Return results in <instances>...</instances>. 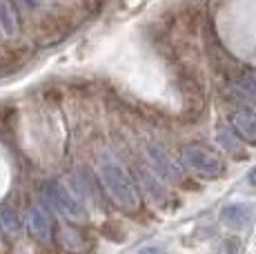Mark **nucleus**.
Listing matches in <instances>:
<instances>
[{"mask_svg":"<svg viewBox=\"0 0 256 254\" xmlns=\"http://www.w3.org/2000/svg\"><path fill=\"white\" fill-rule=\"evenodd\" d=\"M98 174L105 185V192L116 203L118 210L127 214H134L140 210V190L138 183L130 176L125 168L112 156H102L100 165H98Z\"/></svg>","mask_w":256,"mask_h":254,"instance_id":"f257e3e1","label":"nucleus"},{"mask_svg":"<svg viewBox=\"0 0 256 254\" xmlns=\"http://www.w3.org/2000/svg\"><path fill=\"white\" fill-rule=\"evenodd\" d=\"M180 163L187 172L196 174L200 178H220L225 174V163L216 152H212L205 145H187L180 152Z\"/></svg>","mask_w":256,"mask_h":254,"instance_id":"f03ea898","label":"nucleus"},{"mask_svg":"<svg viewBox=\"0 0 256 254\" xmlns=\"http://www.w3.org/2000/svg\"><path fill=\"white\" fill-rule=\"evenodd\" d=\"M45 198L49 201L54 210L60 214L62 218H67L70 223H85L90 218V212H87L85 203L80 198H76L72 192H67L62 185L52 183L45 188Z\"/></svg>","mask_w":256,"mask_h":254,"instance_id":"7ed1b4c3","label":"nucleus"},{"mask_svg":"<svg viewBox=\"0 0 256 254\" xmlns=\"http://www.w3.org/2000/svg\"><path fill=\"white\" fill-rule=\"evenodd\" d=\"M220 223H225L228 228H234V230H243V228H250L256 218V212L252 205L248 203H230L220 210Z\"/></svg>","mask_w":256,"mask_h":254,"instance_id":"20e7f679","label":"nucleus"},{"mask_svg":"<svg viewBox=\"0 0 256 254\" xmlns=\"http://www.w3.org/2000/svg\"><path fill=\"white\" fill-rule=\"evenodd\" d=\"M27 230H29V236H34L38 243H49L54 234L52 216L42 208H32L27 214Z\"/></svg>","mask_w":256,"mask_h":254,"instance_id":"39448f33","label":"nucleus"},{"mask_svg":"<svg viewBox=\"0 0 256 254\" xmlns=\"http://www.w3.org/2000/svg\"><path fill=\"white\" fill-rule=\"evenodd\" d=\"M232 127L238 138H243L245 143H250V145H256V112H252V110L234 112Z\"/></svg>","mask_w":256,"mask_h":254,"instance_id":"423d86ee","label":"nucleus"},{"mask_svg":"<svg viewBox=\"0 0 256 254\" xmlns=\"http://www.w3.org/2000/svg\"><path fill=\"white\" fill-rule=\"evenodd\" d=\"M150 160H152V165H154V172L158 174V176H165V178H170V180H180V172H178V168L174 165V160L167 156L163 150H158V148H150Z\"/></svg>","mask_w":256,"mask_h":254,"instance_id":"0eeeda50","label":"nucleus"},{"mask_svg":"<svg viewBox=\"0 0 256 254\" xmlns=\"http://www.w3.org/2000/svg\"><path fill=\"white\" fill-rule=\"evenodd\" d=\"M18 14L14 9L12 0H0V29H2L4 36H16L18 34Z\"/></svg>","mask_w":256,"mask_h":254,"instance_id":"6e6552de","label":"nucleus"},{"mask_svg":"<svg viewBox=\"0 0 256 254\" xmlns=\"http://www.w3.org/2000/svg\"><path fill=\"white\" fill-rule=\"evenodd\" d=\"M72 183H74V188H76V192L80 194V201H85V203H96L98 201V188L94 185L90 174L76 172L72 176Z\"/></svg>","mask_w":256,"mask_h":254,"instance_id":"1a4fd4ad","label":"nucleus"},{"mask_svg":"<svg viewBox=\"0 0 256 254\" xmlns=\"http://www.w3.org/2000/svg\"><path fill=\"white\" fill-rule=\"evenodd\" d=\"M0 228L9 234H16L20 230V218H18L16 210L9 208V205H2L0 208Z\"/></svg>","mask_w":256,"mask_h":254,"instance_id":"9d476101","label":"nucleus"},{"mask_svg":"<svg viewBox=\"0 0 256 254\" xmlns=\"http://www.w3.org/2000/svg\"><path fill=\"white\" fill-rule=\"evenodd\" d=\"M158 174H150V172H142V185L147 188V192L152 194V198H158V201H165V190L160 188V183L156 180Z\"/></svg>","mask_w":256,"mask_h":254,"instance_id":"9b49d317","label":"nucleus"},{"mask_svg":"<svg viewBox=\"0 0 256 254\" xmlns=\"http://www.w3.org/2000/svg\"><path fill=\"white\" fill-rule=\"evenodd\" d=\"M236 90H238V94L243 96V98H248L250 102L256 105V80L254 78H240V80H236Z\"/></svg>","mask_w":256,"mask_h":254,"instance_id":"f8f14e48","label":"nucleus"},{"mask_svg":"<svg viewBox=\"0 0 256 254\" xmlns=\"http://www.w3.org/2000/svg\"><path fill=\"white\" fill-rule=\"evenodd\" d=\"M138 254H167V250L160 246H147V248H142Z\"/></svg>","mask_w":256,"mask_h":254,"instance_id":"ddd939ff","label":"nucleus"},{"mask_svg":"<svg viewBox=\"0 0 256 254\" xmlns=\"http://www.w3.org/2000/svg\"><path fill=\"white\" fill-rule=\"evenodd\" d=\"M248 183H250V185H252V188H256V168H254V170H252V172H250V174H248Z\"/></svg>","mask_w":256,"mask_h":254,"instance_id":"4468645a","label":"nucleus"},{"mask_svg":"<svg viewBox=\"0 0 256 254\" xmlns=\"http://www.w3.org/2000/svg\"><path fill=\"white\" fill-rule=\"evenodd\" d=\"M20 4H24V7H34V4H38L40 0H18Z\"/></svg>","mask_w":256,"mask_h":254,"instance_id":"2eb2a0df","label":"nucleus"}]
</instances>
